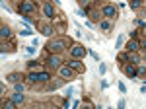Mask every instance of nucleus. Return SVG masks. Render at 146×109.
<instances>
[{"mask_svg":"<svg viewBox=\"0 0 146 109\" xmlns=\"http://www.w3.org/2000/svg\"><path fill=\"white\" fill-rule=\"evenodd\" d=\"M68 47L66 39L64 37H55V39H51L49 43H47V53H53V54H58L60 51H64Z\"/></svg>","mask_w":146,"mask_h":109,"instance_id":"f257e3e1","label":"nucleus"},{"mask_svg":"<svg viewBox=\"0 0 146 109\" xmlns=\"http://www.w3.org/2000/svg\"><path fill=\"white\" fill-rule=\"evenodd\" d=\"M49 80H51L49 70H41V72H35V70H31V72L27 74V82H29V84H37V82H49Z\"/></svg>","mask_w":146,"mask_h":109,"instance_id":"f03ea898","label":"nucleus"},{"mask_svg":"<svg viewBox=\"0 0 146 109\" xmlns=\"http://www.w3.org/2000/svg\"><path fill=\"white\" fill-rule=\"evenodd\" d=\"M43 64H45V68H47V70H53V72H55V70H58V68L62 66V60H60V56H58V54L49 53V54H47V58H45V62H43Z\"/></svg>","mask_w":146,"mask_h":109,"instance_id":"7ed1b4c3","label":"nucleus"},{"mask_svg":"<svg viewBox=\"0 0 146 109\" xmlns=\"http://www.w3.org/2000/svg\"><path fill=\"white\" fill-rule=\"evenodd\" d=\"M35 10H37V6L33 4V0H20L18 12H20L22 16H31V14H35Z\"/></svg>","mask_w":146,"mask_h":109,"instance_id":"20e7f679","label":"nucleus"},{"mask_svg":"<svg viewBox=\"0 0 146 109\" xmlns=\"http://www.w3.org/2000/svg\"><path fill=\"white\" fill-rule=\"evenodd\" d=\"M68 53H70L72 58H84L86 53H88V49H86V47H82V45H78V43H74V45H70Z\"/></svg>","mask_w":146,"mask_h":109,"instance_id":"39448f33","label":"nucleus"},{"mask_svg":"<svg viewBox=\"0 0 146 109\" xmlns=\"http://www.w3.org/2000/svg\"><path fill=\"white\" fill-rule=\"evenodd\" d=\"M58 74H60V78H64V80H74L76 78V70L68 64H62L58 68Z\"/></svg>","mask_w":146,"mask_h":109,"instance_id":"423d86ee","label":"nucleus"},{"mask_svg":"<svg viewBox=\"0 0 146 109\" xmlns=\"http://www.w3.org/2000/svg\"><path fill=\"white\" fill-rule=\"evenodd\" d=\"M101 14H103L107 20H115V18L119 16L117 8H115V6H111V4H103V6H101Z\"/></svg>","mask_w":146,"mask_h":109,"instance_id":"0eeeda50","label":"nucleus"},{"mask_svg":"<svg viewBox=\"0 0 146 109\" xmlns=\"http://www.w3.org/2000/svg\"><path fill=\"white\" fill-rule=\"evenodd\" d=\"M123 72L131 78V80H138V68H136V64H133V62L123 64Z\"/></svg>","mask_w":146,"mask_h":109,"instance_id":"6e6552de","label":"nucleus"},{"mask_svg":"<svg viewBox=\"0 0 146 109\" xmlns=\"http://www.w3.org/2000/svg\"><path fill=\"white\" fill-rule=\"evenodd\" d=\"M66 64L72 66L76 72H84V70H86V66H84V62H82V58H72V56H70V60H68Z\"/></svg>","mask_w":146,"mask_h":109,"instance_id":"1a4fd4ad","label":"nucleus"},{"mask_svg":"<svg viewBox=\"0 0 146 109\" xmlns=\"http://www.w3.org/2000/svg\"><path fill=\"white\" fill-rule=\"evenodd\" d=\"M125 49H127L129 53H136V51H140V41H136V39H129L127 45H125Z\"/></svg>","mask_w":146,"mask_h":109,"instance_id":"9d476101","label":"nucleus"},{"mask_svg":"<svg viewBox=\"0 0 146 109\" xmlns=\"http://www.w3.org/2000/svg\"><path fill=\"white\" fill-rule=\"evenodd\" d=\"M43 14H45L47 20H55V10H53V4L51 2H45L43 4Z\"/></svg>","mask_w":146,"mask_h":109,"instance_id":"9b49d317","label":"nucleus"},{"mask_svg":"<svg viewBox=\"0 0 146 109\" xmlns=\"http://www.w3.org/2000/svg\"><path fill=\"white\" fill-rule=\"evenodd\" d=\"M6 80L12 82V84H18V82H22V80H23V74H20V72H12V74L6 76Z\"/></svg>","mask_w":146,"mask_h":109,"instance_id":"f8f14e48","label":"nucleus"},{"mask_svg":"<svg viewBox=\"0 0 146 109\" xmlns=\"http://www.w3.org/2000/svg\"><path fill=\"white\" fill-rule=\"evenodd\" d=\"M129 62H133V64H140L142 62V56L138 54V51L136 53H129Z\"/></svg>","mask_w":146,"mask_h":109,"instance_id":"ddd939ff","label":"nucleus"},{"mask_svg":"<svg viewBox=\"0 0 146 109\" xmlns=\"http://www.w3.org/2000/svg\"><path fill=\"white\" fill-rule=\"evenodd\" d=\"M0 35H2V39H10L12 37V29L8 27V25H2V27H0Z\"/></svg>","mask_w":146,"mask_h":109,"instance_id":"4468645a","label":"nucleus"},{"mask_svg":"<svg viewBox=\"0 0 146 109\" xmlns=\"http://www.w3.org/2000/svg\"><path fill=\"white\" fill-rule=\"evenodd\" d=\"M53 31H55V27H53V25H49V23H47V25H41V33H43L45 37H51Z\"/></svg>","mask_w":146,"mask_h":109,"instance_id":"2eb2a0df","label":"nucleus"},{"mask_svg":"<svg viewBox=\"0 0 146 109\" xmlns=\"http://www.w3.org/2000/svg\"><path fill=\"white\" fill-rule=\"evenodd\" d=\"M117 60H119V64H121V66L127 64V62H129V51H127V53H121L119 56H117Z\"/></svg>","mask_w":146,"mask_h":109,"instance_id":"dca6fc26","label":"nucleus"},{"mask_svg":"<svg viewBox=\"0 0 146 109\" xmlns=\"http://www.w3.org/2000/svg\"><path fill=\"white\" fill-rule=\"evenodd\" d=\"M62 82H64V78H62V80H55V82H51V84L47 86V90H51V92H53V90H56V88L62 86Z\"/></svg>","mask_w":146,"mask_h":109,"instance_id":"f3484780","label":"nucleus"},{"mask_svg":"<svg viewBox=\"0 0 146 109\" xmlns=\"http://www.w3.org/2000/svg\"><path fill=\"white\" fill-rule=\"evenodd\" d=\"M100 27L103 29V31H109V29H111V20H101Z\"/></svg>","mask_w":146,"mask_h":109,"instance_id":"a211bd4d","label":"nucleus"},{"mask_svg":"<svg viewBox=\"0 0 146 109\" xmlns=\"http://www.w3.org/2000/svg\"><path fill=\"white\" fill-rule=\"evenodd\" d=\"M142 4H144V0H131V8L133 10H138Z\"/></svg>","mask_w":146,"mask_h":109,"instance_id":"6ab92c4d","label":"nucleus"},{"mask_svg":"<svg viewBox=\"0 0 146 109\" xmlns=\"http://www.w3.org/2000/svg\"><path fill=\"white\" fill-rule=\"evenodd\" d=\"M12 99H14L16 103H22V101H23V96H22V92H16V94L12 96Z\"/></svg>","mask_w":146,"mask_h":109,"instance_id":"aec40b11","label":"nucleus"},{"mask_svg":"<svg viewBox=\"0 0 146 109\" xmlns=\"http://www.w3.org/2000/svg\"><path fill=\"white\" fill-rule=\"evenodd\" d=\"M27 66H29L31 70H35V68H41V62H37V60H29V62H27Z\"/></svg>","mask_w":146,"mask_h":109,"instance_id":"412c9836","label":"nucleus"},{"mask_svg":"<svg viewBox=\"0 0 146 109\" xmlns=\"http://www.w3.org/2000/svg\"><path fill=\"white\" fill-rule=\"evenodd\" d=\"M136 68H138V78H140V76H146V66L136 64Z\"/></svg>","mask_w":146,"mask_h":109,"instance_id":"4be33fe9","label":"nucleus"},{"mask_svg":"<svg viewBox=\"0 0 146 109\" xmlns=\"http://www.w3.org/2000/svg\"><path fill=\"white\" fill-rule=\"evenodd\" d=\"M72 92H74V90H72V86H68L66 90L62 92V96H64V98H66V99H70V96H72Z\"/></svg>","mask_w":146,"mask_h":109,"instance_id":"5701e85b","label":"nucleus"},{"mask_svg":"<svg viewBox=\"0 0 146 109\" xmlns=\"http://www.w3.org/2000/svg\"><path fill=\"white\" fill-rule=\"evenodd\" d=\"M2 105H4V109H14V105H16V101H14V99H12V101H4Z\"/></svg>","mask_w":146,"mask_h":109,"instance_id":"b1692460","label":"nucleus"},{"mask_svg":"<svg viewBox=\"0 0 146 109\" xmlns=\"http://www.w3.org/2000/svg\"><path fill=\"white\" fill-rule=\"evenodd\" d=\"M14 90H16V92H22V94H23V90H25V86H23L22 82H18V84L14 86Z\"/></svg>","mask_w":146,"mask_h":109,"instance_id":"393cba45","label":"nucleus"},{"mask_svg":"<svg viewBox=\"0 0 146 109\" xmlns=\"http://www.w3.org/2000/svg\"><path fill=\"white\" fill-rule=\"evenodd\" d=\"M80 2V6H84V8H90L92 6V0H78Z\"/></svg>","mask_w":146,"mask_h":109,"instance_id":"a878e982","label":"nucleus"},{"mask_svg":"<svg viewBox=\"0 0 146 109\" xmlns=\"http://www.w3.org/2000/svg\"><path fill=\"white\" fill-rule=\"evenodd\" d=\"M20 33H22L23 37H29V35H31V29H29V27H23V29H22Z\"/></svg>","mask_w":146,"mask_h":109,"instance_id":"bb28decb","label":"nucleus"},{"mask_svg":"<svg viewBox=\"0 0 146 109\" xmlns=\"http://www.w3.org/2000/svg\"><path fill=\"white\" fill-rule=\"evenodd\" d=\"M117 88H119V92H121V94H127V86H125L123 82H119V84H117Z\"/></svg>","mask_w":146,"mask_h":109,"instance_id":"cd10ccee","label":"nucleus"},{"mask_svg":"<svg viewBox=\"0 0 146 109\" xmlns=\"http://www.w3.org/2000/svg\"><path fill=\"white\" fill-rule=\"evenodd\" d=\"M25 51H27L29 54H35V47H33V45H27V47H25Z\"/></svg>","mask_w":146,"mask_h":109,"instance_id":"c85d7f7f","label":"nucleus"},{"mask_svg":"<svg viewBox=\"0 0 146 109\" xmlns=\"http://www.w3.org/2000/svg\"><path fill=\"white\" fill-rule=\"evenodd\" d=\"M138 33H140V29H135V31H131V39H136V37H138Z\"/></svg>","mask_w":146,"mask_h":109,"instance_id":"c756f323","label":"nucleus"},{"mask_svg":"<svg viewBox=\"0 0 146 109\" xmlns=\"http://www.w3.org/2000/svg\"><path fill=\"white\" fill-rule=\"evenodd\" d=\"M125 105H127V103H125V99H121V101L117 103V107H119V109H125Z\"/></svg>","mask_w":146,"mask_h":109,"instance_id":"7c9ffc66","label":"nucleus"},{"mask_svg":"<svg viewBox=\"0 0 146 109\" xmlns=\"http://www.w3.org/2000/svg\"><path fill=\"white\" fill-rule=\"evenodd\" d=\"M121 45H123V35H119V37H117V47H121Z\"/></svg>","mask_w":146,"mask_h":109,"instance_id":"2f4dec72","label":"nucleus"},{"mask_svg":"<svg viewBox=\"0 0 146 109\" xmlns=\"http://www.w3.org/2000/svg\"><path fill=\"white\" fill-rule=\"evenodd\" d=\"M140 49H144V51H146V37L142 39V41H140Z\"/></svg>","mask_w":146,"mask_h":109,"instance_id":"473e14b6","label":"nucleus"},{"mask_svg":"<svg viewBox=\"0 0 146 109\" xmlns=\"http://www.w3.org/2000/svg\"><path fill=\"white\" fill-rule=\"evenodd\" d=\"M140 33H142V35H144V37H146V25H144V27H142V29H140Z\"/></svg>","mask_w":146,"mask_h":109,"instance_id":"72a5a7b5","label":"nucleus"},{"mask_svg":"<svg viewBox=\"0 0 146 109\" xmlns=\"http://www.w3.org/2000/svg\"><path fill=\"white\" fill-rule=\"evenodd\" d=\"M142 56H144V58H146V51H144V54H142Z\"/></svg>","mask_w":146,"mask_h":109,"instance_id":"f704fd0d","label":"nucleus"}]
</instances>
